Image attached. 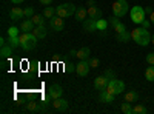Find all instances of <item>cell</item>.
<instances>
[{
  "mask_svg": "<svg viewBox=\"0 0 154 114\" xmlns=\"http://www.w3.org/2000/svg\"><path fill=\"white\" fill-rule=\"evenodd\" d=\"M152 12H154V9H152L151 6H146V8H145V14L149 16V14H152Z\"/></svg>",
  "mask_w": 154,
  "mask_h": 114,
  "instance_id": "cell-41",
  "label": "cell"
},
{
  "mask_svg": "<svg viewBox=\"0 0 154 114\" xmlns=\"http://www.w3.org/2000/svg\"><path fill=\"white\" fill-rule=\"evenodd\" d=\"M106 91L114 94V96H117V94H122L125 91V83L122 80H119L117 77L116 79H111L108 82V86H106Z\"/></svg>",
  "mask_w": 154,
  "mask_h": 114,
  "instance_id": "cell-3",
  "label": "cell"
},
{
  "mask_svg": "<svg viewBox=\"0 0 154 114\" xmlns=\"http://www.w3.org/2000/svg\"><path fill=\"white\" fill-rule=\"evenodd\" d=\"M105 75H106L109 80H111V79H116V72H114L112 69H106V71H105Z\"/></svg>",
  "mask_w": 154,
  "mask_h": 114,
  "instance_id": "cell-38",
  "label": "cell"
},
{
  "mask_svg": "<svg viewBox=\"0 0 154 114\" xmlns=\"http://www.w3.org/2000/svg\"><path fill=\"white\" fill-rule=\"evenodd\" d=\"M146 106L145 105H142V103H136L134 106H133V114H146Z\"/></svg>",
  "mask_w": 154,
  "mask_h": 114,
  "instance_id": "cell-26",
  "label": "cell"
},
{
  "mask_svg": "<svg viewBox=\"0 0 154 114\" xmlns=\"http://www.w3.org/2000/svg\"><path fill=\"white\" fill-rule=\"evenodd\" d=\"M130 19H131V22L133 23H136V25H140L143 20H145V9L140 6V5H136V6H133V9L130 11Z\"/></svg>",
  "mask_w": 154,
  "mask_h": 114,
  "instance_id": "cell-4",
  "label": "cell"
},
{
  "mask_svg": "<svg viewBox=\"0 0 154 114\" xmlns=\"http://www.w3.org/2000/svg\"><path fill=\"white\" fill-rule=\"evenodd\" d=\"M43 16H45L46 19H53V17L56 16V8H53V6H46L45 11H43Z\"/></svg>",
  "mask_w": 154,
  "mask_h": 114,
  "instance_id": "cell-30",
  "label": "cell"
},
{
  "mask_svg": "<svg viewBox=\"0 0 154 114\" xmlns=\"http://www.w3.org/2000/svg\"><path fill=\"white\" fill-rule=\"evenodd\" d=\"M23 2H25V0H11V3H14V5H20Z\"/></svg>",
  "mask_w": 154,
  "mask_h": 114,
  "instance_id": "cell-44",
  "label": "cell"
},
{
  "mask_svg": "<svg viewBox=\"0 0 154 114\" xmlns=\"http://www.w3.org/2000/svg\"><path fill=\"white\" fill-rule=\"evenodd\" d=\"M45 16L42 14V16H38V14H34L32 17H31V20H32V23L35 25V26H38V25H45Z\"/></svg>",
  "mask_w": 154,
  "mask_h": 114,
  "instance_id": "cell-29",
  "label": "cell"
},
{
  "mask_svg": "<svg viewBox=\"0 0 154 114\" xmlns=\"http://www.w3.org/2000/svg\"><path fill=\"white\" fill-rule=\"evenodd\" d=\"M108 20L106 19H103V17H102V19H99L97 20V31H100V32H105L106 29H108Z\"/></svg>",
  "mask_w": 154,
  "mask_h": 114,
  "instance_id": "cell-25",
  "label": "cell"
},
{
  "mask_svg": "<svg viewBox=\"0 0 154 114\" xmlns=\"http://www.w3.org/2000/svg\"><path fill=\"white\" fill-rule=\"evenodd\" d=\"M53 108L56 111H59V112H65V111L69 109V103H68V100L59 97V99H54L53 100Z\"/></svg>",
  "mask_w": 154,
  "mask_h": 114,
  "instance_id": "cell-6",
  "label": "cell"
},
{
  "mask_svg": "<svg viewBox=\"0 0 154 114\" xmlns=\"http://www.w3.org/2000/svg\"><path fill=\"white\" fill-rule=\"evenodd\" d=\"M32 34L37 37V39H45L46 34H48V31H46V28H45V25H38V26H35V28L32 29Z\"/></svg>",
  "mask_w": 154,
  "mask_h": 114,
  "instance_id": "cell-18",
  "label": "cell"
},
{
  "mask_svg": "<svg viewBox=\"0 0 154 114\" xmlns=\"http://www.w3.org/2000/svg\"><path fill=\"white\" fill-rule=\"evenodd\" d=\"M77 11V6L74 3H62L56 8V16L62 17V19H66V17H72Z\"/></svg>",
  "mask_w": 154,
  "mask_h": 114,
  "instance_id": "cell-1",
  "label": "cell"
},
{
  "mask_svg": "<svg viewBox=\"0 0 154 114\" xmlns=\"http://www.w3.org/2000/svg\"><path fill=\"white\" fill-rule=\"evenodd\" d=\"M119 22H120V19H119V17H116L114 14H112V17H109V19H108V23L111 25L112 28H114V26H116V25H117Z\"/></svg>",
  "mask_w": 154,
  "mask_h": 114,
  "instance_id": "cell-36",
  "label": "cell"
},
{
  "mask_svg": "<svg viewBox=\"0 0 154 114\" xmlns=\"http://www.w3.org/2000/svg\"><path fill=\"white\" fill-rule=\"evenodd\" d=\"M12 49H14V48H12L9 43H6V45H3V46H2V49H0V56H2V59H3V60L11 57Z\"/></svg>",
  "mask_w": 154,
  "mask_h": 114,
  "instance_id": "cell-21",
  "label": "cell"
},
{
  "mask_svg": "<svg viewBox=\"0 0 154 114\" xmlns=\"http://www.w3.org/2000/svg\"><path fill=\"white\" fill-rule=\"evenodd\" d=\"M0 45H2V46L6 45V40H5V39H0Z\"/></svg>",
  "mask_w": 154,
  "mask_h": 114,
  "instance_id": "cell-47",
  "label": "cell"
},
{
  "mask_svg": "<svg viewBox=\"0 0 154 114\" xmlns=\"http://www.w3.org/2000/svg\"><path fill=\"white\" fill-rule=\"evenodd\" d=\"M49 28L53 31H62L63 28H65V22H63L62 17L54 16L53 19H49Z\"/></svg>",
  "mask_w": 154,
  "mask_h": 114,
  "instance_id": "cell-8",
  "label": "cell"
},
{
  "mask_svg": "<svg viewBox=\"0 0 154 114\" xmlns=\"http://www.w3.org/2000/svg\"><path fill=\"white\" fill-rule=\"evenodd\" d=\"M26 109L28 111H32V112H40V103H38L37 100H28Z\"/></svg>",
  "mask_w": 154,
  "mask_h": 114,
  "instance_id": "cell-24",
  "label": "cell"
},
{
  "mask_svg": "<svg viewBox=\"0 0 154 114\" xmlns=\"http://www.w3.org/2000/svg\"><path fill=\"white\" fill-rule=\"evenodd\" d=\"M37 40H38L37 37H35L32 32H29V40H28L26 43H23V45H22V48L25 49V51H32V49L37 46Z\"/></svg>",
  "mask_w": 154,
  "mask_h": 114,
  "instance_id": "cell-14",
  "label": "cell"
},
{
  "mask_svg": "<svg viewBox=\"0 0 154 114\" xmlns=\"http://www.w3.org/2000/svg\"><path fill=\"white\" fill-rule=\"evenodd\" d=\"M9 17H11V20H20L22 17H25V9H22V8H19V6H14L11 11H9Z\"/></svg>",
  "mask_w": 154,
  "mask_h": 114,
  "instance_id": "cell-15",
  "label": "cell"
},
{
  "mask_svg": "<svg viewBox=\"0 0 154 114\" xmlns=\"http://www.w3.org/2000/svg\"><path fill=\"white\" fill-rule=\"evenodd\" d=\"M136 43L140 45V46H148V45L151 43V34L148 32V29L142 28V34H140V39H139Z\"/></svg>",
  "mask_w": 154,
  "mask_h": 114,
  "instance_id": "cell-10",
  "label": "cell"
},
{
  "mask_svg": "<svg viewBox=\"0 0 154 114\" xmlns=\"http://www.w3.org/2000/svg\"><path fill=\"white\" fill-rule=\"evenodd\" d=\"M20 28H17V26H9L8 28V37H17V35H20Z\"/></svg>",
  "mask_w": 154,
  "mask_h": 114,
  "instance_id": "cell-32",
  "label": "cell"
},
{
  "mask_svg": "<svg viewBox=\"0 0 154 114\" xmlns=\"http://www.w3.org/2000/svg\"><path fill=\"white\" fill-rule=\"evenodd\" d=\"M128 11H130V5H128L126 0H116V2L112 3V14L116 17L122 19Z\"/></svg>",
  "mask_w": 154,
  "mask_h": 114,
  "instance_id": "cell-2",
  "label": "cell"
},
{
  "mask_svg": "<svg viewBox=\"0 0 154 114\" xmlns=\"http://www.w3.org/2000/svg\"><path fill=\"white\" fill-rule=\"evenodd\" d=\"M145 79L148 82H154V65H149L145 69Z\"/></svg>",
  "mask_w": 154,
  "mask_h": 114,
  "instance_id": "cell-27",
  "label": "cell"
},
{
  "mask_svg": "<svg viewBox=\"0 0 154 114\" xmlns=\"http://www.w3.org/2000/svg\"><path fill=\"white\" fill-rule=\"evenodd\" d=\"M40 3L48 6V5H51V3H53V0H40Z\"/></svg>",
  "mask_w": 154,
  "mask_h": 114,
  "instance_id": "cell-42",
  "label": "cell"
},
{
  "mask_svg": "<svg viewBox=\"0 0 154 114\" xmlns=\"http://www.w3.org/2000/svg\"><path fill=\"white\" fill-rule=\"evenodd\" d=\"M88 17L99 20V19H102V11L97 6H88Z\"/></svg>",
  "mask_w": 154,
  "mask_h": 114,
  "instance_id": "cell-20",
  "label": "cell"
},
{
  "mask_svg": "<svg viewBox=\"0 0 154 114\" xmlns=\"http://www.w3.org/2000/svg\"><path fill=\"white\" fill-rule=\"evenodd\" d=\"M74 17H75V20H77V22H82V23H83V22L88 19V8H83V6L77 8Z\"/></svg>",
  "mask_w": 154,
  "mask_h": 114,
  "instance_id": "cell-16",
  "label": "cell"
},
{
  "mask_svg": "<svg viewBox=\"0 0 154 114\" xmlns=\"http://www.w3.org/2000/svg\"><path fill=\"white\" fill-rule=\"evenodd\" d=\"M83 29H85L86 32H96V31H97V20L88 17V19L83 22Z\"/></svg>",
  "mask_w": 154,
  "mask_h": 114,
  "instance_id": "cell-11",
  "label": "cell"
},
{
  "mask_svg": "<svg viewBox=\"0 0 154 114\" xmlns=\"http://www.w3.org/2000/svg\"><path fill=\"white\" fill-rule=\"evenodd\" d=\"M86 6H96V0H88Z\"/></svg>",
  "mask_w": 154,
  "mask_h": 114,
  "instance_id": "cell-43",
  "label": "cell"
},
{
  "mask_svg": "<svg viewBox=\"0 0 154 114\" xmlns=\"http://www.w3.org/2000/svg\"><path fill=\"white\" fill-rule=\"evenodd\" d=\"M116 40L120 42V43H126V42H130V40H131V32L126 29V31H123V32L116 34Z\"/></svg>",
  "mask_w": 154,
  "mask_h": 114,
  "instance_id": "cell-19",
  "label": "cell"
},
{
  "mask_svg": "<svg viewBox=\"0 0 154 114\" xmlns=\"http://www.w3.org/2000/svg\"><path fill=\"white\" fill-rule=\"evenodd\" d=\"M114 31H116V34H119V32H123V31H126V26H125V23H122V22H119L116 26L112 28Z\"/></svg>",
  "mask_w": 154,
  "mask_h": 114,
  "instance_id": "cell-34",
  "label": "cell"
},
{
  "mask_svg": "<svg viewBox=\"0 0 154 114\" xmlns=\"http://www.w3.org/2000/svg\"><path fill=\"white\" fill-rule=\"evenodd\" d=\"M146 62L149 65H154V53H148L146 54Z\"/></svg>",
  "mask_w": 154,
  "mask_h": 114,
  "instance_id": "cell-39",
  "label": "cell"
},
{
  "mask_svg": "<svg viewBox=\"0 0 154 114\" xmlns=\"http://www.w3.org/2000/svg\"><path fill=\"white\" fill-rule=\"evenodd\" d=\"M114 99H116V96L111 94V93H108L106 90L99 91V100H100L102 103H112V102H114Z\"/></svg>",
  "mask_w": 154,
  "mask_h": 114,
  "instance_id": "cell-13",
  "label": "cell"
},
{
  "mask_svg": "<svg viewBox=\"0 0 154 114\" xmlns=\"http://www.w3.org/2000/svg\"><path fill=\"white\" fill-rule=\"evenodd\" d=\"M149 20H151V23L154 25V12H152V14H149Z\"/></svg>",
  "mask_w": 154,
  "mask_h": 114,
  "instance_id": "cell-46",
  "label": "cell"
},
{
  "mask_svg": "<svg viewBox=\"0 0 154 114\" xmlns=\"http://www.w3.org/2000/svg\"><path fill=\"white\" fill-rule=\"evenodd\" d=\"M120 109H122V112L123 114H133V103H130V102H125L120 105Z\"/></svg>",
  "mask_w": 154,
  "mask_h": 114,
  "instance_id": "cell-28",
  "label": "cell"
},
{
  "mask_svg": "<svg viewBox=\"0 0 154 114\" xmlns=\"http://www.w3.org/2000/svg\"><path fill=\"white\" fill-rule=\"evenodd\" d=\"M32 16H34V9H32V6L25 8V17H26V19H31Z\"/></svg>",
  "mask_w": 154,
  "mask_h": 114,
  "instance_id": "cell-37",
  "label": "cell"
},
{
  "mask_svg": "<svg viewBox=\"0 0 154 114\" xmlns=\"http://www.w3.org/2000/svg\"><path fill=\"white\" fill-rule=\"evenodd\" d=\"M140 25H142V28H145V29H148V28L151 26V25H152V23H151V20H146V19H145V20H143L142 23H140Z\"/></svg>",
  "mask_w": 154,
  "mask_h": 114,
  "instance_id": "cell-40",
  "label": "cell"
},
{
  "mask_svg": "<svg viewBox=\"0 0 154 114\" xmlns=\"http://www.w3.org/2000/svg\"><path fill=\"white\" fill-rule=\"evenodd\" d=\"M125 100H126V102H130V103H136L137 100H139V93L134 91V90L125 93Z\"/></svg>",
  "mask_w": 154,
  "mask_h": 114,
  "instance_id": "cell-23",
  "label": "cell"
},
{
  "mask_svg": "<svg viewBox=\"0 0 154 114\" xmlns=\"http://www.w3.org/2000/svg\"><path fill=\"white\" fill-rule=\"evenodd\" d=\"M108 82H109V79L106 77L105 74L96 77V79H94V88H96V91H103V90H106Z\"/></svg>",
  "mask_w": 154,
  "mask_h": 114,
  "instance_id": "cell-7",
  "label": "cell"
},
{
  "mask_svg": "<svg viewBox=\"0 0 154 114\" xmlns=\"http://www.w3.org/2000/svg\"><path fill=\"white\" fill-rule=\"evenodd\" d=\"M69 71H71V72L75 71V65H72V63H71V65H69Z\"/></svg>",
  "mask_w": 154,
  "mask_h": 114,
  "instance_id": "cell-45",
  "label": "cell"
},
{
  "mask_svg": "<svg viewBox=\"0 0 154 114\" xmlns=\"http://www.w3.org/2000/svg\"><path fill=\"white\" fill-rule=\"evenodd\" d=\"M151 43L154 45V35H151Z\"/></svg>",
  "mask_w": 154,
  "mask_h": 114,
  "instance_id": "cell-48",
  "label": "cell"
},
{
  "mask_svg": "<svg viewBox=\"0 0 154 114\" xmlns=\"http://www.w3.org/2000/svg\"><path fill=\"white\" fill-rule=\"evenodd\" d=\"M48 94L53 97V100L54 99H59V97H62V94H63V90H62V86L59 85V83H54V85H51L49 88H48Z\"/></svg>",
  "mask_w": 154,
  "mask_h": 114,
  "instance_id": "cell-9",
  "label": "cell"
},
{
  "mask_svg": "<svg viewBox=\"0 0 154 114\" xmlns=\"http://www.w3.org/2000/svg\"><path fill=\"white\" fill-rule=\"evenodd\" d=\"M34 28H35V25L32 23L31 19L22 20V23H20V31H22V32H32Z\"/></svg>",
  "mask_w": 154,
  "mask_h": 114,
  "instance_id": "cell-17",
  "label": "cell"
},
{
  "mask_svg": "<svg viewBox=\"0 0 154 114\" xmlns=\"http://www.w3.org/2000/svg\"><path fill=\"white\" fill-rule=\"evenodd\" d=\"M8 43L12 46V48H19V46H22V43H20V37L17 35V37H9L8 39Z\"/></svg>",
  "mask_w": 154,
  "mask_h": 114,
  "instance_id": "cell-31",
  "label": "cell"
},
{
  "mask_svg": "<svg viewBox=\"0 0 154 114\" xmlns=\"http://www.w3.org/2000/svg\"><path fill=\"white\" fill-rule=\"evenodd\" d=\"M140 34H142V26H140V28H134V29L131 31V39H133L134 42H137V40L140 39Z\"/></svg>",
  "mask_w": 154,
  "mask_h": 114,
  "instance_id": "cell-33",
  "label": "cell"
},
{
  "mask_svg": "<svg viewBox=\"0 0 154 114\" xmlns=\"http://www.w3.org/2000/svg\"><path fill=\"white\" fill-rule=\"evenodd\" d=\"M89 54H91V49H89L88 46H83V48H80L79 51H77V59L88 60L89 59Z\"/></svg>",
  "mask_w": 154,
  "mask_h": 114,
  "instance_id": "cell-22",
  "label": "cell"
},
{
  "mask_svg": "<svg viewBox=\"0 0 154 114\" xmlns=\"http://www.w3.org/2000/svg\"><path fill=\"white\" fill-rule=\"evenodd\" d=\"M89 69H91V66H89L88 60H80L75 65V72H77L79 77H86V75L89 74Z\"/></svg>",
  "mask_w": 154,
  "mask_h": 114,
  "instance_id": "cell-5",
  "label": "cell"
},
{
  "mask_svg": "<svg viewBox=\"0 0 154 114\" xmlns=\"http://www.w3.org/2000/svg\"><path fill=\"white\" fill-rule=\"evenodd\" d=\"M51 99H53V97H51L49 94H46L40 102H38V103H40V112H48L49 108H53V102H51Z\"/></svg>",
  "mask_w": 154,
  "mask_h": 114,
  "instance_id": "cell-12",
  "label": "cell"
},
{
  "mask_svg": "<svg viewBox=\"0 0 154 114\" xmlns=\"http://www.w3.org/2000/svg\"><path fill=\"white\" fill-rule=\"evenodd\" d=\"M88 62H89V66H91V68H94V69H96V68H99V63H100V62H99V59H96V57H93V59H91V57H89V59H88Z\"/></svg>",
  "mask_w": 154,
  "mask_h": 114,
  "instance_id": "cell-35",
  "label": "cell"
}]
</instances>
